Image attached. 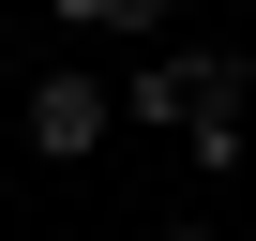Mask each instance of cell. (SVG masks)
<instances>
[{
	"label": "cell",
	"instance_id": "277c9868",
	"mask_svg": "<svg viewBox=\"0 0 256 241\" xmlns=\"http://www.w3.org/2000/svg\"><path fill=\"white\" fill-rule=\"evenodd\" d=\"M46 16H60V30H120V0H46Z\"/></svg>",
	"mask_w": 256,
	"mask_h": 241
},
{
	"label": "cell",
	"instance_id": "8992f818",
	"mask_svg": "<svg viewBox=\"0 0 256 241\" xmlns=\"http://www.w3.org/2000/svg\"><path fill=\"white\" fill-rule=\"evenodd\" d=\"M166 241H226V226H166Z\"/></svg>",
	"mask_w": 256,
	"mask_h": 241
},
{
	"label": "cell",
	"instance_id": "5b68a950",
	"mask_svg": "<svg viewBox=\"0 0 256 241\" xmlns=\"http://www.w3.org/2000/svg\"><path fill=\"white\" fill-rule=\"evenodd\" d=\"M166 16H181V0H120V30H166Z\"/></svg>",
	"mask_w": 256,
	"mask_h": 241
},
{
	"label": "cell",
	"instance_id": "7a4b0ae2",
	"mask_svg": "<svg viewBox=\"0 0 256 241\" xmlns=\"http://www.w3.org/2000/svg\"><path fill=\"white\" fill-rule=\"evenodd\" d=\"M241 106H256V76H241V46H196V106H181V151L226 181L241 166Z\"/></svg>",
	"mask_w": 256,
	"mask_h": 241
},
{
	"label": "cell",
	"instance_id": "3957f363",
	"mask_svg": "<svg viewBox=\"0 0 256 241\" xmlns=\"http://www.w3.org/2000/svg\"><path fill=\"white\" fill-rule=\"evenodd\" d=\"M181 106H196V46H166V60L120 76V120H181Z\"/></svg>",
	"mask_w": 256,
	"mask_h": 241
},
{
	"label": "cell",
	"instance_id": "6da1fadb",
	"mask_svg": "<svg viewBox=\"0 0 256 241\" xmlns=\"http://www.w3.org/2000/svg\"><path fill=\"white\" fill-rule=\"evenodd\" d=\"M16 136H30L46 166H90V151L120 136V106H106V76H76V60H60V76H30V120H16Z\"/></svg>",
	"mask_w": 256,
	"mask_h": 241
}]
</instances>
